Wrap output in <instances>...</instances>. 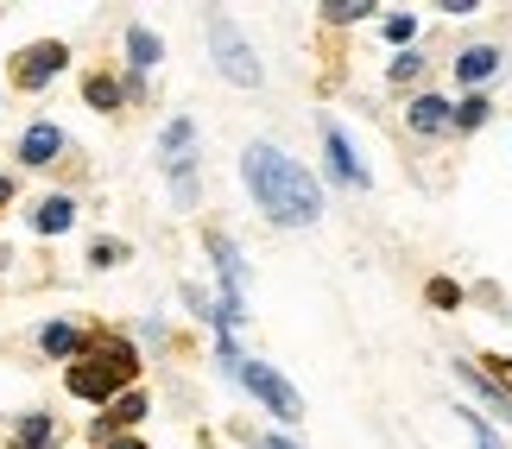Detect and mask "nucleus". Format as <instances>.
Listing matches in <instances>:
<instances>
[{
  "instance_id": "obj_1",
  "label": "nucleus",
  "mask_w": 512,
  "mask_h": 449,
  "mask_svg": "<svg viewBox=\"0 0 512 449\" xmlns=\"http://www.w3.org/2000/svg\"><path fill=\"white\" fill-rule=\"evenodd\" d=\"M247 190L260 197V209L272 222H285V228H310L323 216V190H317V178L298 165V159H285L279 146H266V140H253L247 146Z\"/></svg>"
},
{
  "instance_id": "obj_2",
  "label": "nucleus",
  "mask_w": 512,
  "mask_h": 449,
  "mask_svg": "<svg viewBox=\"0 0 512 449\" xmlns=\"http://www.w3.org/2000/svg\"><path fill=\"white\" fill-rule=\"evenodd\" d=\"M121 380H133V348L127 342H102L89 361L70 367V393L76 399H108Z\"/></svg>"
},
{
  "instance_id": "obj_3",
  "label": "nucleus",
  "mask_w": 512,
  "mask_h": 449,
  "mask_svg": "<svg viewBox=\"0 0 512 449\" xmlns=\"http://www.w3.org/2000/svg\"><path fill=\"white\" fill-rule=\"evenodd\" d=\"M209 51H215V70H222L228 83H241V89H253V83H260V64H253L247 38L234 32V19H222V13L209 19Z\"/></svg>"
},
{
  "instance_id": "obj_4",
  "label": "nucleus",
  "mask_w": 512,
  "mask_h": 449,
  "mask_svg": "<svg viewBox=\"0 0 512 449\" xmlns=\"http://www.w3.org/2000/svg\"><path fill=\"white\" fill-rule=\"evenodd\" d=\"M234 380L253 386V393H260V399H266L279 418H304V399L291 393V386H285L279 374H272V367H260V361H234Z\"/></svg>"
},
{
  "instance_id": "obj_5",
  "label": "nucleus",
  "mask_w": 512,
  "mask_h": 449,
  "mask_svg": "<svg viewBox=\"0 0 512 449\" xmlns=\"http://www.w3.org/2000/svg\"><path fill=\"white\" fill-rule=\"evenodd\" d=\"M64 57H70L64 45H32L26 57H19V70H13V76H19L26 89H38V83H51V76L64 70Z\"/></svg>"
},
{
  "instance_id": "obj_6",
  "label": "nucleus",
  "mask_w": 512,
  "mask_h": 449,
  "mask_svg": "<svg viewBox=\"0 0 512 449\" xmlns=\"http://www.w3.org/2000/svg\"><path fill=\"white\" fill-rule=\"evenodd\" d=\"M323 152H329V165H336L342 184H367V165H354V146L342 140L336 127H323Z\"/></svg>"
},
{
  "instance_id": "obj_7",
  "label": "nucleus",
  "mask_w": 512,
  "mask_h": 449,
  "mask_svg": "<svg viewBox=\"0 0 512 449\" xmlns=\"http://www.w3.org/2000/svg\"><path fill=\"white\" fill-rule=\"evenodd\" d=\"M57 152H64V133L57 127H32L26 140H19V159L26 165H45V159H57Z\"/></svg>"
},
{
  "instance_id": "obj_8",
  "label": "nucleus",
  "mask_w": 512,
  "mask_h": 449,
  "mask_svg": "<svg viewBox=\"0 0 512 449\" xmlns=\"http://www.w3.org/2000/svg\"><path fill=\"white\" fill-rule=\"evenodd\" d=\"M449 127V102L443 95H418L411 102V133H443Z\"/></svg>"
},
{
  "instance_id": "obj_9",
  "label": "nucleus",
  "mask_w": 512,
  "mask_h": 449,
  "mask_svg": "<svg viewBox=\"0 0 512 449\" xmlns=\"http://www.w3.org/2000/svg\"><path fill=\"white\" fill-rule=\"evenodd\" d=\"M456 70H462V83H481V76H494V70H500V51H494V45H468Z\"/></svg>"
},
{
  "instance_id": "obj_10",
  "label": "nucleus",
  "mask_w": 512,
  "mask_h": 449,
  "mask_svg": "<svg viewBox=\"0 0 512 449\" xmlns=\"http://www.w3.org/2000/svg\"><path fill=\"white\" fill-rule=\"evenodd\" d=\"M70 222H76V203L70 197H51L45 209H38V234H64Z\"/></svg>"
},
{
  "instance_id": "obj_11",
  "label": "nucleus",
  "mask_w": 512,
  "mask_h": 449,
  "mask_svg": "<svg viewBox=\"0 0 512 449\" xmlns=\"http://www.w3.org/2000/svg\"><path fill=\"white\" fill-rule=\"evenodd\" d=\"M127 57H133V70H152V64H159V38H152L146 26H133L127 32Z\"/></svg>"
},
{
  "instance_id": "obj_12",
  "label": "nucleus",
  "mask_w": 512,
  "mask_h": 449,
  "mask_svg": "<svg viewBox=\"0 0 512 449\" xmlns=\"http://www.w3.org/2000/svg\"><path fill=\"white\" fill-rule=\"evenodd\" d=\"M462 380H468V386H475V393H481L487 405H494V412H500V418H512V399H506V393H500V386H494V380H487V374H481V367H462Z\"/></svg>"
},
{
  "instance_id": "obj_13",
  "label": "nucleus",
  "mask_w": 512,
  "mask_h": 449,
  "mask_svg": "<svg viewBox=\"0 0 512 449\" xmlns=\"http://www.w3.org/2000/svg\"><path fill=\"white\" fill-rule=\"evenodd\" d=\"M76 348H83V329L76 323H51L45 329V355H76Z\"/></svg>"
},
{
  "instance_id": "obj_14",
  "label": "nucleus",
  "mask_w": 512,
  "mask_h": 449,
  "mask_svg": "<svg viewBox=\"0 0 512 449\" xmlns=\"http://www.w3.org/2000/svg\"><path fill=\"white\" fill-rule=\"evenodd\" d=\"M329 19H336V26H354V19H367L373 7H367V0H329V7H323Z\"/></svg>"
},
{
  "instance_id": "obj_15",
  "label": "nucleus",
  "mask_w": 512,
  "mask_h": 449,
  "mask_svg": "<svg viewBox=\"0 0 512 449\" xmlns=\"http://www.w3.org/2000/svg\"><path fill=\"white\" fill-rule=\"evenodd\" d=\"M19 443H26V449H45V443H51V418H38V412H32L26 424H19Z\"/></svg>"
},
{
  "instance_id": "obj_16",
  "label": "nucleus",
  "mask_w": 512,
  "mask_h": 449,
  "mask_svg": "<svg viewBox=\"0 0 512 449\" xmlns=\"http://www.w3.org/2000/svg\"><path fill=\"white\" fill-rule=\"evenodd\" d=\"M89 102L95 108H121V89H114L108 76H89Z\"/></svg>"
},
{
  "instance_id": "obj_17",
  "label": "nucleus",
  "mask_w": 512,
  "mask_h": 449,
  "mask_svg": "<svg viewBox=\"0 0 512 449\" xmlns=\"http://www.w3.org/2000/svg\"><path fill=\"white\" fill-rule=\"evenodd\" d=\"M449 121H456V127H481V121H487V102L475 95V102H462L456 114H449Z\"/></svg>"
},
{
  "instance_id": "obj_18",
  "label": "nucleus",
  "mask_w": 512,
  "mask_h": 449,
  "mask_svg": "<svg viewBox=\"0 0 512 449\" xmlns=\"http://www.w3.org/2000/svg\"><path fill=\"white\" fill-rule=\"evenodd\" d=\"M140 412H146V393H127L121 405H114V418H108V424H133Z\"/></svg>"
},
{
  "instance_id": "obj_19",
  "label": "nucleus",
  "mask_w": 512,
  "mask_h": 449,
  "mask_svg": "<svg viewBox=\"0 0 512 449\" xmlns=\"http://www.w3.org/2000/svg\"><path fill=\"white\" fill-rule=\"evenodd\" d=\"M468 418V431H475V449H500V437L487 431V418H475V412H462Z\"/></svg>"
},
{
  "instance_id": "obj_20",
  "label": "nucleus",
  "mask_w": 512,
  "mask_h": 449,
  "mask_svg": "<svg viewBox=\"0 0 512 449\" xmlns=\"http://www.w3.org/2000/svg\"><path fill=\"white\" fill-rule=\"evenodd\" d=\"M418 70H424V57H418V51H405L399 64H392V83H411V76H418Z\"/></svg>"
},
{
  "instance_id": "obj_21",
  "label": "nucleus",
  "mask_w": 512,
  "mask_h": 449,
  "mask_svg": "<svg viewBox=\"0 0 512 449\" xmlns=\"http://www.w3.org/2000/svg\"><path fill=\"white\" fill-rule=\"evenodd\" d=\"M260 449H291V443H285V437H266V443H260Z\"/></svg>"
},
{
  "instance_id": "obj_22",
  "label": "nucleus",
  "mask_w": 512,
  "mask_h": 449,
  "mask_svg": "<svg viewBox=\"0 0 512 449\" xmlns=\"http://www.w3.org/2000/svg\"><path fill=\"white\" fill-rule=\"evenodd\" d=\"M13 197V178H0V203H7Z\"/></svg>"
},
{
  "instance_id": "obj_23",
  "label": "nucleus",
  "mask_w": 512,
  "mask_h": 449,
  "mask_svg": "<svg viewBox=\"0 0 512 449\" xmlns=\"http://www.w3.org/2000/svg\"><path fill=\"white\" fill-rule=\"evenodd\" d=\"M114 449H146V443H133V437H121V443H114Z\"/></svg>"
}]
</instances>
